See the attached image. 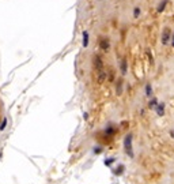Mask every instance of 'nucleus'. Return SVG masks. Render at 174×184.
Returning a JSON list of instances; mask_svg holds the SVG:
<instances>
[{"mask_svg": "<svg viewBox=\"0 0 174 184\" xmlns=\"http://www.w3.org/2000/svg\"><path fill=\"white\" fill-rule=\"evenodd\" d=\"M124 147H125V151L129 157H133V151H132V135L128 134L125 136L124 139Z\"/></svg>", "mask_w": 174, "mask_h": 184, "instance_id": "nucleus-1", "label": "nucleus"}, {"mask_svg": "<svg viewBox=\"0 0 174 184\" xmlns=\"http://www.w3.org/2000/svg\"><path fill=\"white\" fill-rule=\"evenodd\" d=\"M170 36H172V31H170L169 27H164L163 31H162V44L163 45H166L167 42H169V40H170Z\"/></svg>", "mask_w": 174, "mask_h": 184, "instance_id": "nucleus-2", "label": "nucleus"}, {"mask_svg": "<svg viewBox=\"0 0 174 184\" xmlns=\"http://www.w3.org/2000/svg\"><path fill=\"white\" fill-rule=\"evenodd\" d=\"M157 113H158V116H163L164 115V104L162 102V104H158L157 106Z\"/></svg>", "mask_w": 174, "mask_h": 184, "instance_id": "nucleus-3", "label": "nucleus"}, {"mask_svg": "<svg viewBox=\"0 0 174 184\" xmlns=\"http://www.w3.org/2000/svg\"><path fill=\"white\" fill-rule=\"evenodd\" d=\"M101 48H102L103 50H107L110 48V44L107 40H101Z\"/></svg>", "mask_w": 174, "mask_h": 184, "instance_id": "nucleus-4", "label": "nucleus"}, {"mask_svg": "<svg viewBox=\"0 0 174 184\" xmlns=\"http://www.w3.org/2000/svg\"><path fill=\"white\" fill-rule=\"evenodd\" d=\"M94 64H95V67L98 70H102V60H101L99 56H97V58L94 59Z\"/></svg>", "mask_w": 174, "mask_h": 184, "instance_id": "nucleus-5", "label": "nucleus"}, {"mask_svg": "<svg viewBox=\"0 0 174 184\" xmlns=\"http://www.w3.org/2000/svg\"><path fill=\"white\" fill-rule=\"evenodd\" d=\"M83 46L84 48L88 46V33L87 31H83Z\"/></svg>", "mask_w": 174, "mask_h": 184, "instance_id": "nucleus-6", "label": "nucleus"}, {"mask_svg": "<svg viewBox=\"0 0 174 184\" xmlns=\"http://www.w3.org/2000/svg\"><path fill=\"white\" fill-rule=\"evenodd\" d=\"M166 4H167V0H162V3L158 6V12H162L166 8Z\"/></svg>", "mask_w": 174, "mask_h": 184, "instance_id": "nucleus-7", "label": "nucleus"}, {"mask_svg": "<svg viewBox=\"0 0 174 184\" xmlns=\"http://www.w3.org/2000/svg\"><path fill=\"white\" fill-rule=\"evenodd\" d=\"M105 78H106V74L103 71H101L99 75H98V83H102V82L105 81Z\"/></svg>", "mask_w": 174, "mask_h": 184, "instance_id": "nucleus-8", "label": "nucleus"}, {"mask_svg": "<svg viewBox=\"0 0 174 184\" xmlns=\"http://www.w3.org/2000/svg\"><path fill=\"white\" fill-rule=\"evenodd\" d=\"M151 94H153V87H151V85L148 83L147 86H145V96H147V97H151Z\"/></svg>", "mask_w": 174, "mask_h": 184, "instance_id": "nucleus-9", "label": "nucleus"}, {"mask_svg": "<svg viewBox=\"0 0 174 184\" xmlns=\"http://www.w3.org/2000/svg\"><path fill=\"white\" fill-rule=\"evenodd\" d=\"M121 74H122V75L126 74V60H125V59L121 62Z\"/></svg>", "mask_w": 174, "mask_h": 184, "instance_id": "nucleus-10", "label": "nucleus"}, {"mask_svg": "<svg viewBox=\"0 0 174 184\" xmlns=\"http://www.w3.org/2000/svg\"><path fill=\"white\" fill-rule=\"evenodd\" d=\"M140 8H139V7H135V10H133V17L135 18H139V17H140Z\"/></svg>", "mask_w": 174, "mask_h": 184, "instance_id": "nucleus-11", "label": "nucleus"}, {"mask_svg": "<svg viewBox=\"0 0 174 184\" xmlns=\"http://www.w3.org/2000/svg\"><path fill=\"white\" fill-rule=\"evenodd\" d=\"M158 105V101H157V98H153V100L150 101V108H155Z\"/></svg>", "mask_w": 174, "mask_h": 184, "instance_id": "nucleus-12", "label": "nucleus"}, {"mask_svg": "<svg viewBox=\"0 0 174 184\" xmlns=\"http://www.w3.org/2000/svg\"><path fill=\"white\" fill-rule=\"evenodd\" d=\"M113 162H114V158H107V160H105V165H106V166H110Z\"/></svg>", "mask_w": 174, "mask_h": 184, "instance_id": "nucleus-13", "label": "nucleus"}, {"mask_svg": "<svg viewBox=\"0 0 174 184\" xmlns=\"http://www.w3.org/2000/svg\"><path fill=\"white\" fill-rule=\"evenodd\" d=\"M6 126H7V119H3L2 124H0V131H3V130L6 128Z\"/></svg>", "mask_w": 174, "mask_h": 184, "instance_id": "nucleus-14", "label": "nucleus"}, {"mask_svg": "<svg viewBox=\"0 0 174 184\" xmlns=\"http://www.w3.org/2000/svg\"><path fill=\"white\" fill-rule=\"evenodd\" d=\"M121 170H124V166H122V165H121L120 168H117V169L114 170V173H116V174H120V173H121Z\"/></svg>", "mask_w": 174, "mask_h": 184, "instance_id": "nucleus-15", "label": "nucleus"}, {"mask_svg": "<svg viewBox=\"0 0 174 184\" xmlns=\"http://www.w3.org/2000/svg\"><path fill=\"white\" fill-rule=\"evenodd\" d=\"M94 153H101V147H95V149H94Z\"/></svg>", "mask_w": 174, "mask_h": 184, "instance_id": "nucleus-16", "label": "nucleus"}, {"mask_svg": "<svg viewBox=\"0 0 174 184\" xmlns=\"http://www.w3.org/2000/svg\"><path fill=\"white\" fill-rule=\"evenodd\" d=\"M170 135H172L173 138H174V130H172V132H170Z\"/></svg>", "mask_w": 174, "mask_h": 184, "instance_id": "nucleus-17", "label": "nucleus"}, {"mask_svg": "<svg viewBox=\"0 0 174 184\" xmlns=\"http://www.w3.org/2000/svg\"><path fill=\"white\" fill-rule=\"evenodd\" d=\"M172 45L174 46V34H173V40H172Z\"/></svg>", "mask_w": 174, "mask_h": 184, "instance_id": "nucleus-18", "label": "nucleus"}]
</instances>
